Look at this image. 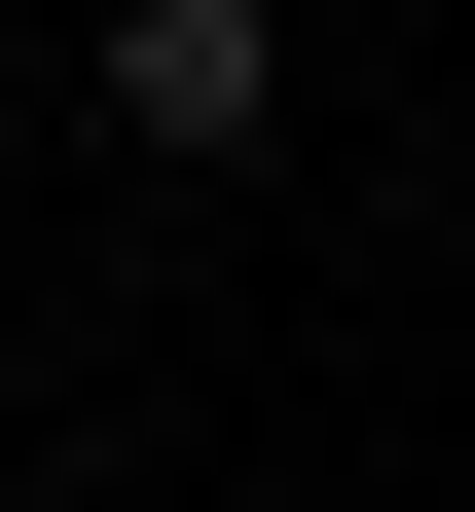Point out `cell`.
Listing matches in <instances>:
<instances>
[{
	"label": "cell",
	"instance_id": "2",
	"mask_svg": "<svg viewBox=\"0 0 475 512\" xmlns=\"http://www.w3.org/2000/svg\"><path fill=\"white\" fill-rule=\"evenodd\" d=\"M0 183H37V74H0Z\"/></svg>",
	"mask_w": 475,
	"mask_h": 512
},
{
	"label": "cell",
	"instance_id": "1",
	"mask_svg": "<svg viewBox=\"0 0 475 512\" xmlns=\"http://www.w3.org/2000/svg\"><path fill=\"white\" fill-rule=\"evenodd\" d=\"M293 110V0H110V147H256Z\"/></svg>",
	"mask_w": 475,
	"mask_h": 512
}]
</instances>
